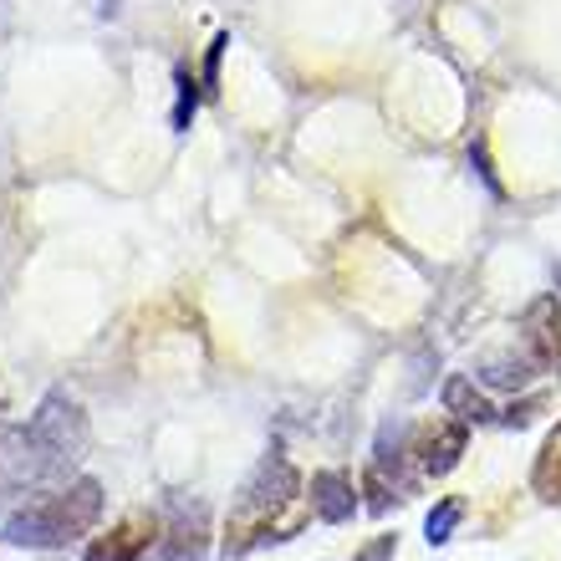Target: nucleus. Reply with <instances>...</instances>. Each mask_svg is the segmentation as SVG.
<instances>
[{
    "label": "nucleus",
    "mask_w": 561,
    "mask_h": 561,
    "mask_svg": "<svg viewBox=\"0 0 561 561\" xmlns=\"http://www.w3.org/2000/svg\"><path fill=\"white\" fill-rule=\"evenodd\" d=\"M296 501H301V480L286 465V455L271 449L251 470V480L240 485V501L230 511V531H225V557H245V551L271 547V541H291L301 531V520H280V516Z\"/></svg>",
    "instance_id": "obj_1"
},
{
    "label": "nucleus",
    "mask_w": 561,
    "mask_h": 561,
    "mask_svg": "<svg viewBox=\"0 0 561 561\" xmlns=\"http://www.w3.org/2000/svg\"><path fill=\"white\" fill-rule=\"evenodd\" d=\"M103 501H107L103 485H98L92 474H82L72 485L51 490V495H36V501H26L15 516H5L0 536H5L11 547L57 551V547H67V541H77V536H88L92 526H98Z\"/></svg>",
    "instance_id": "obj_2"
},
{
    "label": "nucleus",
    "mask_w": 561,
    "mask_h": 561,
    "mask_svg": "<svg viewBox=\"0 0 561 561\" xmlns=\"http://www.w3.org/2000/svg\"><path fill=\"white\" fill-rule=\"evenodd\" d=\"M72 465H77V459L61 455L57 444L46 439L36 424L5 428V434H0V490H11V495H21V490L57 485Z\"/></svg>",
    "instance_id": "obj_3"
},
{
    "label": "nucleus",
    "mask_w": 561,
    "mask_h": 561,
    "mask_svg": "<svg viewBox=\"0 0 561 561\" xmlns=\"http://www.w3.org/2000/svg\"><path fill=\"white\" fill-rule=\"evenodd\" d=\"M159 541L163 547L153 551V561H205V551H209V511L199 501L179 505L174 516H169V526H163Z\"/></svg>",
    "instance_id": "obj_4"
},
{
    "label": "nucleus",
    "mask_w": 561,
    "mask_h": 561,
    "mask_svg": "<svg viewBox=\"0 0 561 561\" xmlns=\"http://www.w3.org/2000/svg\"><path fill=\"white\" fill-rule=\"evenodd\" d=\"M31 424L42 428V434L57 444L61 455L82 459V449H88V419H82V409H77L67 393H46L42 409L31 414Z\"/></svg>",
    "instance_id": "obj_5"
},
{
    "label": "nucleus",
    "mask_w": 561,
    "mask_h": 561,
    "mask_svg": "<svg viewBox=\"0 0 561 561\" xmlns=\"http://www.w3.org/2000/svg\"><path fill=\"white\" fill-rule=\"evenodd\" d=\"M153 541H159V520L153 516H128L123 526H113L107 536H98V541L82 551V561H138Z\"/></svg>",
    "instance_id": "obj_6"
},
{
    "label": "nucleus",
    "mask_w": 561,
    "mask_h": 561,
    "mask_svg": "<svg viewBox=\"0 0 561 561\" xmlns=\"http://www.w3.org/2000/svg\"><path fill=\"white\" fill-rule=\"evenodd\" d=\"M311 516L327 520V526H347V520L357 516L353 474H342V470H317L311 474Z\"/></svg>",
    "instance_id": "obj_7"
},
{
    "label": "nucleus",
    "mask_w": 561,
    "mask_h": 561,
    "mask_svg": "<svg viewBox=\"0 0 561 561\" xmlns=\"http://www.w3.org/2000/svg\"><path fill=\"white\" fill-rule=\"evenodd\" d=\"M526 353H531L541 368L561 363V307L551 296H541V301L526 311Z\"/></svg>",
    "instance_id": "obj_8"
},
{
    "label": "nucleus",
    "mask_w": 561,
    "mask_h": 561,
    "mask_svg": "<svg viewBox=\"0 0 561 561\" xmlns=\"http://www.w3.org/2000/svg\"><path fill=\"white\" fill-rule=\"evenodd\" d=\"M465 444H470V424H439L428 428L424 444H419V470L424 474H449L459 465V455H465Z\"/></svg>",
    "instance_id": "obj_9"
},
{
    "label": "nucleus",
    "mask_w": 561,
    "mask_h": 561,
    "mask_svg": "<svg viewBox=\"0 0 561 561\" xmlns=\"http://www.w3.org/2000/svg\"><path fill=\"white\" fill-rule=\"evenodd\" d=\"M444 414H455L459 424H495V409H490V399L474 388V378H465V373H455V378H444Z\"/></svg>",
    "instance_id": "obj_10"
},
{
    "label": "nucleus",
    "mask_w": 561,
    "mask_h": 561,
    "mask_svg": "<svg viewBox=\"0 0 561 561\" xmlns=\"http://www.w3.org/2000/svg\"><path fill=\"white\" fill-rule=\"evenodd\" d=\"M536 363L531 353H520V357H485L480 363V383H490V388H526L536 378Z\"/></svg>",
    "instance_id": "obj_11"
},
{
    "label": "nucleus",
    "mask_w": 561,
    "mask_h": 561,
    "mask_svg": "<svg viewBox=\"0 0 561 561\" xmlns=\"http://www.w3.org/2000/svg\"><path fill=\"white\" fill-rule=\"evenodd\" d=\"M531 485H536V495H541V501L561 505V424L551 428V439L541 444V455H536Z\"/></svg>",
    "instance_id": "obj_12"
},
{
    "label": "nucleus",
    "mask_w": 561,
    "mask_h": 561,
    "mask_svg": "<svg viewBox=\"0 0 561 561\" xmlns=\"http://www.w3.org/2000/svg\"><path fill=\"white\" fill-rule=\"evenodd\" d=\"M459 520H465V501H439L434 511H428V520H424V541L428 547H444V541L455 536Z\"/></svg>",
    "instance_id": "obj_13"
},
{
    "label": "nucleus",
    "mask_w": 561,
    "mask_h": 561,
    "mask_svg": "<svg viewBox=\"0 0 561 561\" xmlns=\"http://www.w3.org/2000/svg\"><path fill=\"white\" fill-rule=\"evenodd\" d=\"M174 88H179V103H174V134H190L194 107H199V88H194V77L184 72V67L174 72Z\"/></svg>",
    "instance_id": "obj_14"
},
{
    "label": "nucleus",
    "mask_w": 561,
    "mask_h": 561,
    "mask_svg": "<svg viewBox=\"0 0 561 561\" xmlns=\"http://www.w3.org/2000/svg\"><path fill=\"white\" fill-rule=\"evenodd\" d=\"M393 501H399V495H388V480H383V474L368 470V511H373V516H383Z\"/></svg>",
    "instance_id": "obj_15"
},
{
    "label": "nucleus",
    "mask_w": 561,
    "mask_h": 561,
    "mask_svg": "<svg viewBox=\"0 0 561 561\" xmlns=\"http://www.w3.org/2000/svg\"><path fill=\"white\" fill-rule=\"evenodd\" d=\"M541 403H547V399H526V403H516V409H505L501 424H505V428H526L536 414H541Z\"/></svg>",
    "instance_id": "obj_16"
},
{
    "label": "nucleus",
    "mask_w": 561,
    "mask_h": 561,
    "mask_svg": "<svg viewBox=\"0 0 561 561\" xmlns=\"http://www.w3.org/2000/svg\"><path fill=\"white\" fill-rule=\"evenodd\" d=\"M225 46H230V36H215V42H209V57H205V82H209V92L220 88V57H225Z\"/></svg>",
    "instance_id": "obj_17"
},
{
    "label": "nucleus",
    "mask_w": 561,
    "mask_h": 561,
    "mask_svg": "<svg viewBox=\"0 0 561 561\" xmlns=\"http://www.w3.org/2000/svg\"><path fill=\"white\" fill-rule=\"evenodd\" d=\"M393 551H399V536H378V541H368L353 561H393Z\"/></svg>",
    "instance_id": "obj_18"
},
{
    "label": "nucleus",
    "mask_w": 561,
    "mask_h": 561,
    "mask_svg": "<svg viewBox=\"0 0 561 561\" xmlns=\"http://www.w3.org/2000/svg\"><path fill=\"white\" fill-rule=\"evenodd\" d=\"M0 414H5V393H0Z\"/></svg>",
    "instance_id": "obj_19"
}]
</instances>
